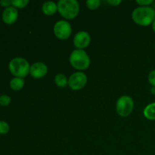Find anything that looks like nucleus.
Returning a JSON list of instances; mask_svg holds the SVG:
<instances>
[{"instance_id": "nucleus-1", "label": "nucleus", "mask_w": 155, "mask_h": 155, "mask_svg": "<svg viewBox=\"0 0 155 155\" xmlns=\"http://www.w3.org/2000/svg\"><path fill=\"white\" fill-rule=\"evenodd\" d=\"M132 18L136 24L140 26H148L155 19V10L149 6L136 8L132 13Z\"/></svg>"}, {"instance_id": "nucleus-2", "label": "nucleus", "mask_w": 155, "mask_h": 155, "mask_svg": "<svg viewBox=\"0 0 155 155\" xmlns=\"http://www.w3.org/2000/svg\"><path fill=\"white\" fill-rule=\"evenodd\" d=\"M57 5L60 15L66 19H74L78 15L80 5L77 0H60Z\"/></svg>"}, {"instance_id": "nucleus-3", "label": "nucleus", "mask_w": 155, "mask_h": 155, "mask_svg": "<svg viewBox=\"0 0 155 155\" xmlns=\"http://www.w3.org/2000/svg\"><path fill=\"white\" fill-rule=\"evenodd\" d=\"M30 64L23 58H15L12 59L8 64L9 71L15 77H27L30 74Z\"/></svg>"}, {"instance_id": "nucleus-4", "label": "nucleus", "mask_w": 155, "mask_h": 155, "mask_svg": "<svg viewBox=\"0 0 155 155\" xmlns=\"http://www.w3.org/2000/svg\"><path fill=\"white\" fill-rule=\"evenodd\" d=\"M70 63L77 70H86L90 65V58L83 49H75L70 56Z\"/></svg>"}, {"instance_id": "nucleus-5", "label": "nucleus", "mask_w": 155, "mask_h": 155, "mask_svg": "<svg viewBox=\"0 0 155 155\" xmlns=\"http://www.w3.org/2000/svg\"><path fill=\"white\" fill-rule=\"evenodd\" d=\"M134 107L133 98L129 95H123L118 98L116 104V110L121 117H128L132 113Z\"/></svg>"}, {"instance_id": "nucleus-6", "label": "nucleus", "mask_w": 155, "mask_h": 155, "mask_svg": "<svg viewBox=\"0 0 155 155\" xmlns=\"http://www.w3.org/2000/svg\"><path fill=\"white\" fill-rule=\"evenodd\" d=\"M72 33V27L69 22L64 20L59 21L54 24V33L59 39H66L70 37Z\"/></svg>"}, {"instance_id": "nucleus-7", "label": "nucleus", "mask_w": 155, "mask_h": 155, "mask_svg": "<svg viewBox=\"0 0 155 155\" xmlns=\"http://www.w3.org/2000/svg\"><path fill=\"white\" fill-rule=\"evenodd\" d=\"M87 83V77L83 72H76L70 77L68 86L73 90H80L83 89Z\"/></svg>"}, {"instance_id": "nucleus-8", "label": "nucleus", "mask_w": 155, "mask_h": 155, "mask_svg": "<svg viewBox=\"0 0 155 155\" xmlns=\"http://www.w3.org/2000/svg\"><path fill=\"white\" fill-rule=\"evenodd\" d=\"M91 42V36L86 31H80L75 35L74 38V44L78 49H83L89 45Z\"/></svg>"}, {"instance_id": "nucleus-9", "label": "nucleus", "mask_w": 155, "mask_h": 155, "mask_svg": "<svg viewBox=\"0 0 155 155\" xmlns=\"http://www.w3.org/2000/svg\"><path fill=\"white\" fill-rule=\"evenodd\" d=\"M47 73H48V67L42 62H36L30 66V74L33 78H42L46 75Z\"/></svg>"}, {"instance_id": "nucleus-10", "label": "nucleus", "mask_w": 155, "mask_h": 155, "mask_svg": "<svg viewBox=\"0 0 155 155\" xmlns=\"http://www.w3.org/2000/svg\"><path fill=\"white\" fill-rule=\"evenodd\" d=\"M18 18V12L17 8L13 6L5 8L2 15V19L3 22L8 25H12L15 24Z\"/></svg>"}, {"instance_id": "nucleus-11", "label": "nucleus", "mask_w": 155, "mask_h": 155, "mask_svg": "<svg viewBox=\"0 0 155 155\" xmlns=\"http://www.w3.org/2000/svg\"><path fill=\"white\" fill-rule=\"evenodd\" d=\"M42 10L45 15H52L57 12L58 5L54 2L48 1L45 2L42 6Z\"/></svg>"}, {"instance_id": "nucleus-12", "label": "nucleus", "mask_w": 155, "mask_h": 155, "mask_svg": "<svg viewBox=\"0 0 155 155\" xmlns=\"http://www.w3.org/2000/svg\"><path fill=\"white\" fill-rule=\"evenodd\" d=\"M24 83H25V82H24V78L14 77L10 81V87L14 91H19L24 87Z\"/></svg>"}, {"instance_id": "nucleus-13", "label": "nucleus", "mask_w": 155, "mask_h": 155, "mask_svg": "<svg viewBox=\"0 0 155 155\" xmlns=\"http://www.w3.org/2000/svg\"><path fill=\"white\" fill-rule=\"evenodd\" d=\"M144 116L148 120H155V102L151 103L146 106L144 110Z\"/></svg>"}, {"instance_id": "nucleus-14", "label": "nucleus", "mask_w": 155, "mask_h": 155, "mask_svg": "<svg viewBox=\"0 0 155 155\" xmlns=\"http://www.w3.org/2000/svg\"><path fill=\"white\" fill-rule=\"evenodd\" d=\"M54 82H55L56 85H57L58 87L64 88L66 87L67 85L68 84V78L66 77V76H64V74H59L58 75H56L55 78H54Z\"/></svg>"}, {"instance_id": "nucleus-15", "label": "nucleus", "mask_w": 155, "mask_h": 155, "mask_svg": "<svg viewBox=\"0 0 155 155\" xmlns=\"http://www.w3.org/2000/svg\"><path fill=\"white\" fill-rule=\"evenodd\" d=\"M28 3V0H12V5L15 8H24Z\"/></svg>"}, {"instance_id": "nucleus-16", "label": "nucleus", "mask_w": 155, "mask_h": 155, "mask_svg": "<svg viewBox=\"0 0 155 155\" xmlns=\"http://www.w3.org/2000/svg\"><path fill=\"white\" fill-rule=\"evenodd\" d=\"M10 130L9 124L6 121L0 120V135H5Z\"/></svg>"}, {"instance_id": "nucleus-17", "label": "nucleus", "mask_w": 155, "mask_h": 155, "mask_svg": "<svg viewBox=\"0 0 155 155\" xmlns=\"http://www.w3.org/2000/svg\"><path fill=\"white\" fill-rule=\"evenodd\" d=\"M101 2L99 0H88L86 2V5H87L88 8L91 9V10H95L98 8L100 6Z\"/></svg>"}, {"instance_id": "nucleus-18", "label": "nucleus", "mask_w": 155, "mask_h": 155, "mask_svg": "<svg viewBox=\"0 0 155 155\" xmlns=\"http://www.w3.org/2000/svg\"><path fill=\"white\" fill-rule=\"evenodd\" d=\"M11 97L8 95H0V105L1 106H8L11 103Z\"/></svg>"}, {"instance_id": "nucleus-19", "label": "nucleus", "mask_w": 155, "mask_h": 155, "mask_svg": "<svg viewBox=\"0 0 155 155\" xmlns=\"http://www.w3.org/2000/svg\"><path fill=\"white\" fill-rule=\"evenodd\" d=\"M148 81L150 84L155 87V71H152L148 74Z\"/></svg>"}, {"instance_id": "nucleus-20", "label": "nucleus", "mask_w": 155, "mask_h": 155, "mask_svg": "<svg viewBox=\"0 0 155 155\" xmlns=\"http://www.w3.org/2000/svg\"><path fill=\"white\" fill-rule=\"evenodd\" d=\"M153 2L152 0H137L136 3L142 6H148Z\"/></svg>"}, {"instance_id": "nucleus-21", "label": "nucleus", "mask_w": 155, "mask_h": 155, "mask_svg": "<svg viewBox=\"0 0 155 155\" xmlns=\"http://www.w3.org/2000/svg\"><path fill=\"white\" fill-rule=\"evenodd\" d=\"M0 5L4 8H8L12 5V1L10 0H1L0 1Z\"/></svg>"}, {"instance_id": "nucleus-22", "label": "nucleus", "mask_w": 155, "mask_h": 155, "mask_svg": "<svg viewBox=\"0 0 155 155\" xmlns=\"http://www.w3.org/2000/svg\"><path fill=\"white\" fill-rule=\"evenodd\" d=\"M107 2H108L110 5H112L117 6V5H118L119 4H120L122 2H121L120 0H108V1H107Z\"/></svg>"}, {"instance_id": "nucleus-23", "label": "nucleus", "mask_w": 155, "mask_h": 155, "mask_svg": "<svg viewBox=\"0 0 155 155\" xmlns=\"http://www.w3.org/2000/svg\"><path fill=\"white\" fill-rule=\"evenodd\" d=\"M151 92L152 94H155V87L154 86H152V88L151 89Z\"/></svg>"}, {"instance_id": "nucleus-24", "label": "nucleus", "mask_w": 155, "mask_h": 155, "mask_svg": "<svg viewBox=\"0 0 155 155\" xmlns=\"http://www.w3.org/2000/svg\"><path fill=\"white\" fill-rule=\"evenodd\" d=\"M152 28H153V30H154V33H155V19H154V21H153V23H152Z\"/></svg>"}]
</instances>
